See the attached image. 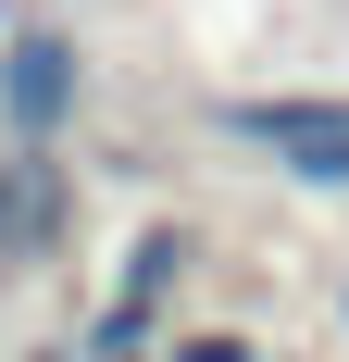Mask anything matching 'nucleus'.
Segmentation results:
<instances>
[{
	"label": "nucleus",
	"instance_id": "1",
	"mask_svg": "<svg viewBox=\"0 0 349 362\" xmlns=\"http://www.w3.org/2000/svg\"><path fill=\"white\" fill-rule=\"evenodd\" d=\"M212 138L262 150V163H275V175H300V187H349V100H312V88L212 100Z\"/></svg>",
	"mask_w": 349,
	"mask_h": 362
},
{
	"label": "nucleus",
	"instance_id": "2",
	"mask_svg": "<svg viewBox=\"0 0 349 362\" xmlns=\"http://www.w3.org/2000/svg\"><path fill=\"white\" fill-rule=\"evenodd\" d=\"M75 100H88V50H75V25H13V37H0V125H13L25 150L63 138Z\"/></svg>",
	"mask_w": 349,
	"mask_h": 362
},
{
	"label": "nucleus",
	"instance_id": "3",
	"mask_svg": "<svg viewBox=\"0 0 349 362\" xmlns=\"http://www.w3.org/2000/svg\"><path fill=\"white\" fill-rule=\"evenodd\" d=\"M187 250H200L187 225H138V250H125V275H112V300H125V313H150V325H162V300L187 288Z\"/></svg>",
	"mask_w": 349,
	"mask_h": 362
},
{
	"label": "nucleus",
	"instance_id": "4",
	"mask_svg": "<svg viewBox=\"0 0 349 362\" xmlns=\"http://www.w3.org/2000/svg\"><path fill=\"white\" fill-rule=\"evenodd\" d=\"M150 337H162L150 313H125V300H100V313H88V337H75V362H162Z\"/></svg>",
	"mask_w": 349,
	"mask_h": 362
},
{
	"label": "nucleus",
	"instance_id": "5",
	"mask_svg": "<svg viewBox=\"0 0 349 362\" xmlns=\"http://www.w3.org/2000/svg\"><path fill=\"white\" fill-rule=\"evenodd\" d=\"M162 362H262V337H249V325H200V337H174Z\"/></svg>",
	"mask_w": 349,
	"mask_h": 362
},
{
	"label": "nucleus",
	"instance_id": "6",
	"mask_svg": "<svg viewBox=\"0 0 349 362\" xmlns=\"http://www.w3.org/2000/svg\"><path fill=\"white\" fill-rule=\"evenodd\" d=\"M25 238V175H0V250Z\"/></svg>",
	"mask_w": 349,
	"mask_h": 362
},
{
	"label": "nucleus",
	"instance_id": "7",
	"mask_svg": "<svg viewBox=\"0 0 349 362\" xmlns=\"http://www.w3.org/2000/svg\"><path fill=\"white\" fill-rule=\"evenodd\" d=\"M37 362H75V337H63V350H37Z\"/></svg>",
	"mask_w": 349,
	"mask_h": 362
},
{
	"label": "nucleus",
	"instance_id": "8",
	"mask_svg": "<svg viewBox=\"0 0 349 362\" xmlns=\"http://www.w3.org/2000/svg\"><path fill=\"white\" fill-rule=\"evenodd\" d=\"M0 37H13V0H0Z\"/></svg>",
	"mask_w": 349,
	"mask_h": 362
},
{
	"label": "nucleus",
	"instance_id": "9",
	"mask_svg": "<svg viewBox=\"0 0 349 362\" xmlns=\"http://www.w3.org/2000/svg\"><path fill=\"white\" fill-rule=\"evenodd\" d=\"M337 325H349V300H337Z\"/></svg>",
	"mask_w": 349,
	"mask_h": 362
}]
</instances>
